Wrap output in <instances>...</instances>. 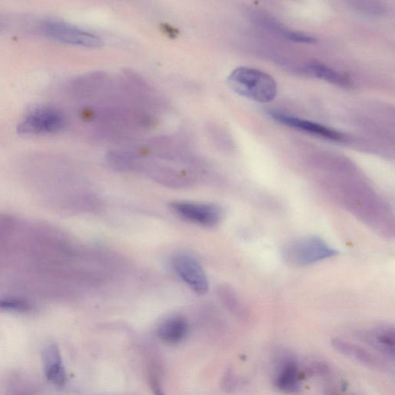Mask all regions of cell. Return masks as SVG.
Returning <instances> with one entry per match:
<instances>
[{"label":"cell","mask_w":395,"mask_h":395,"mask_svg":"<svg viewBox=\"0 0 395 395\" xmlns=\"http://www.w3.org/2000/svg\"><path fill=\"white\" fill-rule=\"evenodd\" d=\"M41 31L48 38L64 45L87 48H98L103 45V40L99 36L59 21H49L42 24Z\"/></svg>","instance_id":"3957f363"},{"label":"cell","mask_w":395,"mask_h":395,"mask_svg":"<svg viewBox=\"0 0 395 395\" xmlns=\"http://www.w3.org/2000/svg\"><path fill=\"white\" fill-rule=\"evenodd\" d=\"M173 268L178 277L194 292L205 294L209 291V280L196 258L186 255L177 256L173 261Z\"/></svg>","instance_id":"8992f818"},{"label":"cell","mask_w":395,"mask_h":395,"mask_svg":"<svg viewBox=\"0 0 395 395\" xmlns=\"http://www.w3.org/2000/svg\"><path fill=\"white\" fill-rule=\"evenodd\" d=\"M45 373L50 382L59 386L65 384L67 375L62 363L60 350L56 344L49 342L45 344L42 352Z\"/></svg>","instance_id":"8fae6325"},{"label":"cell","mask_w":395,"mask_h":395,"mask_svg":"<svg viewBox=\"0 0 395 395\" xmlns=\"http://www.w3.org/2000/svg\"><path fill=\"white\" fill-rule=\"evenodd\" d=\"M269 114L272 118L280 122V123L298 129V130L320 136V137L332 141H341L344 140L343 135L341 133L333 130L332 128L315 123V122L293 117L288 116V114L275 111H270Z\"/></svg>","instance_id":"9c48e42d"},{"label":"cell","mask_w":395,"mask_h":395,"mask_svg":"<svg viewBox=\"0 0 395 395\" xmlns=\"http://www.w3.org/2000/svg\"><path fill=\"white\" fill-rule=\"evenodd\" d=\"M286 37L292 41L302 42V44H314L316 39L311 36L294 31H285Z\"/></svg>","instance_id":"2e32d148"},{"label":"cell","mask_w":395,"mask_h":395,"mask_svg":"<svg viewBox=\"0 0 395 395\" xmlns=\"http://www.w3.org/2000/svg\"><path fill=\"white\" fill-rule=\"evenodd\" d=\"M337 254L336 249L318 236H307L293 241L283 249L285 261L297 267H305Z\"/></svg>","instance_id":"7a4b0ae2"},{"label":"cell","mask_w":395,"mask_h":395,"mask_svg":"<svg viewBox=\"0 0 395 395\" xmlns=\"http://www.w3.org/2000/svg\"><path fill=\"white\" fill-rule=\"evenodd\" d=\"M153 387L155 395H165L161 390L160 385L157 383H154Z\"/></svg>","instance_id":"e0dca14e"},{"label":"cell","mask_w":395,"mask_h":395,"mask_svg":"<svg viewBox=\"0 0 395 395\" xmlns=\"http://www.w3.org/2000/svg\"><path fill=\"white\" fill-rule=\"evenodd\" d=\"M227 83L239 95L258 103H269L277 93L274 78L265 72L248 67L235 69L227 79Z\"/></svg>","instance_id":"6da1fadb"},{"label":"cell","mask_w":395,"mask_h":395,"mask_svg":"<svg viewBox=\"0 0 395 395\" xmlns=\"http://www.w3.org/2000/svg\"><path fill=\"white\" fill-rule=\"evenodd\" d=\"M171 208L181 218L205 226H215L222 219L220 208L213 204L175 202Z\"/></svg>","instance_id":"5b68a950"},{"label":"cell","mask_w":395,"mask_h":395,"mask_svg":"<svg viewBox=\"0 0 395 395\" xmlns=\"http://www.w3.org/2000/svg\"><path fill=\"white\" fill-rule=\"evenodd\" d=\"M274 385L277 389L286 394L297 393L300 390L299 365L293 358L284 356L279 362Z\"/></svg>","instance_id":"30bf717a"},{"label":"cell","mask_w":395,"mask_h":395,"mask_svg":"<svg viewBox=\"0 0 395 395\" xmlns=\"http://www.w3.org/2000/svg\"><path fill=\"white\" fill-rule=\"evenodd\" d=\"M31 309V304L23 298L4 297L0 299V310L26 312L30 311Z\"/></svg>","instance_id":"9a60e30c"},{"label":"cell","mask_w":395,"mask_h":395,"mask_svg":"<svg viewBox=\"0 0 395 395\" xmlns=\"http://www.w3.org/2000/svg\"><path fill=\"white\" fill-rule=\"evenodd\" d=\"M358 335L364 343L383 355L387 361L394 362L395 337L392 326H380Z\"/></svg>","instance_id":"ba28073f"},{"label":"cell","mask_w":395,"mask_h":395,"mask_svg":"<svg viewBox=\"0 0 395 395\" xmlns=\"http://www.w3.org/2000/svg\"><path fill=\"white\" fill-rule=\"evenodd\" d=\"M332 346L340 354L364 364L366 367L383 372L392 371L389 362L385 359L376 356L367 349L358 346L354 343L341 339H334L332 340Z\"/></svg>","instance_id":"52a82bcc"},{"label":"cell","mask_w":395,"mask_h":395,"mask_svg":"<svg viewBox=\"0 0 395 395\" xmlns=\"http://www.w3.org/2000/svg\"><path fill=\"white\" fill-rule=\"evenodd\" d=\"M307 71L308 74L320 79V80H325L343 88L351 87V82L347 77L343 76L332 68L324 65V64L320 63L309 64L307 67Z\"/></svg>","instance_id":"4fadbf2b"},{"label":"cell","mask_w":395,"mask_h":395,"mask_svg":"<svg viewBox=\"0 0 395 395\" xmlns=\"http://www.w3.org/2000/svg\"><path fill=\"white\" fill-rule=\"evenodd\" d=\"M188 332L189 325L186 320L182 317H173L162 323L157 334L164 343L175 344L184 340Z\"/></svg>","instance_id":"7c38bea8"},{"label":"cell","mask_w":395,"mask_h":395,"mask_svg":"<svg viewBox=\"0 0 395 395\" xmlns=\"http://www.w3.org/2000/svg\"><path fill=\"white\" fill-rule=\"evenodd\" d=\"M219 294L222 300L224 301L229 310L239 316L240 318L247 317L246 308L242 304L238 296L236 295L232 289L226 286L221 287Z\"/></svg>","instance_id":"5bb4252c"},{"label":"cell","mask_w":395,"mask_h":395,"mask_svg":"<svg viewBox=\"0 0 395 395\" xmlns=\"http://www.w3.org/2000/svg\"><path fill=\"white\" fill-rule=\"evenodd\" d=\"M64 126V118L59 111L50 107L34 109L20 121L17 131L24 135H41L59 132Z\"/></svg>","instance_id":"277c9868"}]
</instances>
